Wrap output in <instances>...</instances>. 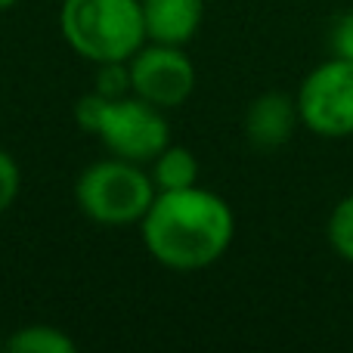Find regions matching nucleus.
I'll return each instance as SVG.
<instances>
[{"mask_svg":"<svg viewBox=\"0 0 353 353\" xmlns=\"http://www.w3.org/2000/svg\"><path fill=\"white\" fill-rule=\"evenodd\" d=\"M3 350L10 353H74L78 344L72 335H65L56 325H22L3 341Z\"/></svg>","mask_w":353,"mask_h":353,"instance_id":"obj_10","label":"nucleus"},{"mask_svg":"<svg viewBox=\"0 0 353 353\" xmlns=\"http://www.w3.org/2000/svg\"><path fill=\"white\" fill-rule=\"evenodd\" d=\"M93 137H99L103 146L118 159L149 165L171 143V124L165 118V109L134 93V97L105 99Z\"/></svg>","mask_w":353,"mask_h":353,"instance_id":"obj_5","label":"nucleus"},{"mask_svg":"<svg viewBox=\"0 0 353 353\" xmlns=\"http://www.w3.org/2000/svg\"><path fill=\"white\" fill-rule=\"evenodd\" d=\"M93 90L105 99H118L130 93V68L128 62H99L97 65V84Z\"/></svg>","mask_w":353,"mask_h":353,"instance_id":"obj_12","label":"nucleus"},{"mask_svg":"<svg viewBox=\"0 0 353 353\" xmlns=\"http://www.w3.org/2000/svg\"><path fill=\"white\" fill-rule=\"evenodd\" d=\"M130 68V93L159 105V109H176L195 90V65L183 47L174 43L146 41L128 59Z\"/></svg>","mask_w":353,"mask_h":353,"instance_id":"obj_6","label":"nucleus"},{"mask_svg":"<svg viewBox=\"0 0 353 353\" xmlns=\"http://www.w3.org/2000/svg\"><path fill=\"white\" fill-rule=\"evenodd\" d=\"M62 41L93 62H128L146 37L140 0H62L59 6Z\"/></svg>","mask_w":353,"mask_h":353,"instance_id":"obj_2","label":"nucleus"},{"mask_svg":"<svg viewBox=\"0 0 353 353\" xmlns=\"http://www.w3.org/2000/svg\"><path fill=\"white\" fill-rule=\"evenodd\" d=\"M0 350H3V338H0Z\"/></svg>","mask_w":353,"mask_h":353,"instance_id":"obj_16","label":"nucleus"},{"mask_svg":"<svg viewBox=\"0 0 353 353\" xmlns=\"http://www.w3.org/2000/svg\"><path fill=\"white\" fill-rule=\"evenodd\" d=\"M298 115L310 134L323 140H347L353 137V62L329 56L319 62L298 93Z\"/></svg>","mask_w":353,"mask_h":353,"instance_id":"obj_4","label":"nucleus"},{"mask_svg":"<svg viewBox=\"0 0 353 353\" xmlns=\"http://www.w3.org/2000/svg\"><path fill=\"white\" fill-rule=\"evenodd\" d=\"M298 124V103H294V97L279 90L261 93L257 99H251L248 112H245V137L261 152H273V149L285 146L294 137Z\"/></svg>","mask_w":353,"mask_h":353,"instance_id":"obj_7","label":"nucleus"},{"mask_svg":"<svg viewBox=\"0 0 353 353\" xmlns=\"http://www.w3.org/2000/svg\"><path fill=\"white\" fill-rule=\"evenodd\" d=\"M140 236L161 267L195 273L214 267L230 251L236 239V214L223 195L195 183L155 195L152 208L140 220Z\"/></svg>","mask_w":353,"mask_h":353,"instance_id":"obj_1","label":"nucleus"},{"mask_svg":"<svg viewBox=\"0 0 353 353\" xmlns=\"http://www.w3.org/2000/svg\"><path fill=\"white\" fill-rule=\"evenodd\" d=\"M19 192H22V168L6 149H0V214L16 205Z\"/></svg>","mask_w":353,"mask_h":353,"instance_id":"obj_13","label":"nucleus"},{"mask_svg":"<svg viewBox=\"0 0 353 353\" xmlns=\"http://www.w3.org/2000/svg\"><path fill=\"white\" fill-rule=\"evenodd\" d=\"M16 3H19V0H0V12H3V10H12Z\"/></svg>","mask_w":353,"mask_h":353,"instance_id":"obj_15","label":"nucleus"},{"mask_svg":"<svg viewBox=\"0 0 353 353\" xmlns=\"http://www.w3.org/2000/svg\"><path fill=\"white\" fill-rule=\"evenodd\" d=\"M146 37L155 43L186 47L201 28L205 0H140Z\"/></svg>","mask_w":353,"mask_h":353,"instance_id":"obj_8","label":"nucleus"},{"mask_svg":"<svg viewBox=\"0 0 353 353\" xmlns=\"http://www.w3.org/2000/svg\"><path fill=\"white\" fill-rule=\"evenodd\" d=\"M325 236H329L332 251L341 261L353 263V192L338 199V205L332 208L329 223H325Z\"/></svg>","mask_w":353,"mask_h":353,"instance_id":"obj_11","label":"nucleus"},{"mask_svg":"<svg viewBox=\"0 0 353 353\" xmlns=\"http://www.w3.org/2000/svg\"><path fill=\"white\" fill-rule=\"evenodd\" d=\"M149 174L159 192H171V189H186L199 183V159L192 149L168 143L152 161H149Z\"/></svg>","mask_w":353,"mask_h":353,"instance_id":"obj_9","label":"nucleus"},{"mask_svg":"<svg viewBox=\"0 0 353 353\" xmlns=\"http://www.w3.org/2000/svg\"><path fill=\"white\" fill-rule=\"evenodd\" d=\"M155 189L146 165L128 159H103L81 171L74 183V201L81 214L99 226H130L140 223L152 208Z\"/></svg>","mask_w":353,"mask_h":353,"instance_id":"obj_3","label":"nucleus"},{"mask_svg":"<svg viewBox=\"0 0 353 353\" xmlns=\"http://www.w3.org/2000/svg\"><path fill=\"white\" fill-rule=\"evenodd\" d=\"M329 47H332V56L353 62V10L350 12H341V16L332 22Z\"/></svg>","mask_w":353,"mask_h":353,"instance_id":"obj_14","label":"nucleus"}]
</instances>
